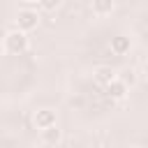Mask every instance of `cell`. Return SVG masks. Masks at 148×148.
<instances>
[{"label": "cell", "mask_w": 148, "mask_h": 148, "mask_svg": "<svg viewBox=\"0 0 148 148\" xmlns=\"http://www.w3.org/2000/svg\"><path fill=\"white\" fill-rule=\"evenodd\" d=\"M28 49H30L28 32H23V30H18V28L5 32V37H2V51H5L7 56H23Z\"/></svg>", "instance_id": "1"}, {"label": "cell", "mask_w": 148, "mask_h": 148, "mask_svg": "<svg viewBox=\"0 0 148 148\" xmlns=\"http://www.w3.org/2000/svg\"><path fill=\"white\" fill-rule=\"evenodd\" d=\"M39 21H42V16H39V12L32 9V7H23V9L16 12V28L23 30V32H32V30L39 25Z\"/></svg>", "instance_id": "2"}, {"label": "cell", "mask_w": 148, "mask_h": 148, "mask_svg": "<svg viewBox=\"0 0 148 148\" xmlns=\"http://www.w3.org/2000/svg\"><path fill=\"white\" fill-rule=\"evenodd\" d=\"M32 125L35 130H46L51 125H58V113L53 109H37L32 116Z\"/></svg>", "instance_id": "3"}, {"label": "cell", "mask_w": 148, "mask_h": 148, "mask_svg": "<svg viewBox=\"0 0 148 148\" xmlns=\"http://www.w3.org/2000/svg\"><path fill=\"white\" fill-rule=\"evenodd\" d=\"M104 92H106V97L111 99V102H120V99H125L127 97V92H130V86L118 76V79H113L106 88H104Z\"/></svg>", "instance_id": "4"}, {"label": "cell", "mask_w": 148, "mask_h": 148, "mask_svg": "<svg viewBox=\"0 0 148 148\" xmlns=\"http://www.w3.org/2000/svg\"><path fill=\"white\" fill-rule=\"evenodd\" d=\"M39 141H42L44 146L56 148V146L62 141V130H60L58 125H51V127H46V130H39Z\"/></svg>", "instance_id": "5"}, {"label": "cell", "mask_w": 148, "mask_h": 148, "mask_svg": "<svg viewBox=\"0 0 148 148\" xmlns=\"http://www.w3.org/2000/svg\"><path fill=\"white\" fill-rule=\"evenodd\" d=\"M92 79L102 86V88H106L113 79H118V74H116V69L113 67H106V65H99V67H95V72H92Z\"/></svg>", "instance_id": "6"}, {"label": "cell", "mask_w": 148, "mask_h": 148, "mask_svg": "<svg viewBox=\"0 0 148 148\" xmlns=\"http://www.w3.org/2000/svg\"><path fill=\"white\" fill-rule=\"evenodd\" d=\"M109 49H111V53H116V56H125V53H130V49H132V39H130L127 35H116V37H111Z\"/></svg>", "instance_id": "7"}, {"label": "cell", "mask_w": 148, "mask_h": 148, "mask_svg": "<svg viewBox=\"0 0 148 148\" xmlns=\"http://www.w3.org/2000/svg\"><path fill=\"white\" fill-rule=\"evenodd\" d=\"M90 9L95 16H109L116 9V0H90Z\"/></svg>", "instance_id": "8"}, {"label": "cell", "mask_w": 148, "mask_h": 148, "mask_svg": "<svg viewBox=\"0 0 148 148\" xmlns=\"http://www.w3.org/2000/svg\"><path fill=\"white\" fill-rule=\"evenodd\" d=\"M39 7H42L44 12H53V9L60 7V0H39Z\"/></svg>", "instance_id": "9"}, {"label": "cell", "mask_w": 148, "mask_h": 148, "mask_svg": "<svg viewBox=\"0 0 148 148\" xmlns=\"http://www.w3.org/2000/svg\"><path fill=\"white\" fill-rule=\"evenodd\" d=\"M134 74H136V72H134V69H125V72H123V76H120V79H123V81H125V83H127V86H134V83H136V76H134Z\"/></svg>", "instance_id": "10"}, {"label": "cell", "mask_w": 148, "mask_h": 148, "mask_svg": "<svg viewBox=\"0 0 148 148\" xmlns=\"http://www.w3.org/2000/svg\"><path fill=\"white\" fill-rule=\"evenodd\" d=\"M69 104H72V106H79V109H81V106H83V97H72V99H69Z\"/></svg>", "instance_id": "11"}, {"label": "cell", "mask_w": 148, "mask_h": 148, "mask_svg": "<svg viewBox=\"0 0 148 148\" xmlns=\"http://www.w3.org/2000/svg\"><path fill=\"white\" fill-rule=\"evenodd\" d=\"M141 72H143V79H146V81H148V60H146V62H143V67H141Z\"/></svg>", "instance_id": "12"}, {"label": "cell", "mask_w": 148, "mask_h": 148, "mask_svg": "<svg viewBox=\"0 0 148 148\" xmlns=\"http://www.w3.org/2000/svg\"><path fill=\"white\" fill-rule=\"evenodd\" d=\"M23 5H39V0H21Z\"/></svg>", "instance_id": "13"}, {"label": "cell", "mask_w": 148, "mask_h": 148, "mask_svg": "<svg viewBox=\"0 0 148 148\" xmlns=\"http://www.w3.org/2000/svg\"><path fill=\"white\" fill-rule=\"evenodd\" d=\"M130 148H141V146H130Z\"/></svg>", "instance_id": "14"}]
</instances>
